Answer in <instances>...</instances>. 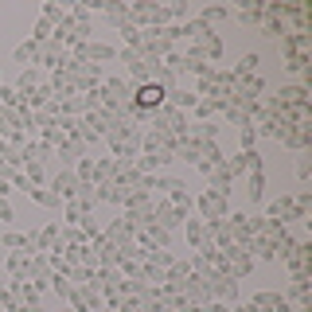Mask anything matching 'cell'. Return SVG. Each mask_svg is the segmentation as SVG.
Instances as JSON below:
<instances>
[{"instance_id": "6da1fadb", "label": "cell", "mask_w": 312, "mask_h": 312, "mask_svg": "<svg viewBox=\"0 0 312 312\" xmlns=\"http://www.w3.org/2000/svg\"><path fill=\"white\" fill-rule=\"evenodd\" d=\"M0 219H12V207H8L4 199H0Z\"/></svg>"}]
</instances>
